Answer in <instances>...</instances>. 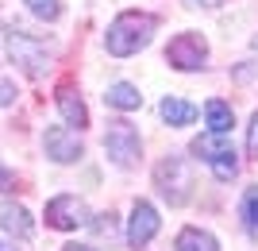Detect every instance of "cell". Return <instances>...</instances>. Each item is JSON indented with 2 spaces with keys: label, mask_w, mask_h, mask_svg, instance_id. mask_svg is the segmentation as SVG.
Returning a JSON list of instances; mask_svg holds the SVG:
<instances>
[{
  "label": "cell",
  "mask_w": 258,
  "mask_h": 251,
  "mask_svg": "<svg viewBox=\"0 0 258 251\" xmlns=\"http://www.w3.org/2000/svg\"><path fill=\"white\" fill-rule=\"evenodd\" d=\"M193 155H201L205 163H216V159H224V155H235V147L227 139V131H208V135L193 139Z\"/></svg>",
  "instance_id": "cell-9"
},
{
  "label": "cell",
  "mask_w": 258,
  "mask_h": 251,
  "mask_svg": "<svg viewBox=\"0 0 258 251\" xmlns=\"http://www.w3.org/2000/svg\"><path fill=\"white\" fill-rule=\"evenodd\" d=\"M58 109H62V116H66L70 128H85L89 124V109H85V101L77 97L74 89H62V93H58Z\"/></svg>",
  "instance_id": "cell-11"
},
{
  "label": "cell",
  "mask_w": 258,
  "mask_h": 251,
  "mask_svg": "<svg viewBox=\"0 0 258 251\" xmlns=\"http://www.w3.org/2000/svg\"><path fill=\"white\" fill-rule=\"evenodd\" d=\"M154 232H158V213H154V205H147V201H135V209H131V220H127V243L139 251V247H147V243L154 240Z\"/></svg>",
  "instance_id": "cell-7"
},
{
  "label": "cell",
  "mask_w": 258,
  "mask_h": 251,
  "mask_svg": "<svg viewBox=\"0 0 258 251\" xmlns=\"http://www.w3.org/2000/svg\"><path fill=\"white\" fill-rule=\"evenodd\" d=\"M154 182H158L162 197L170 205H185L189 201V189H193V174H189V163L177 159V155H166L158 166H154Z\"/></svg>",
  "instance_id": "cell-2"
},
{
  "label": "cell",
  "mask_w": 258,
  "mask_h": 251,
  "mask_svg": "<svg viewBox=\"0 0 258 251\" xmlns=\"http://www.w3.org/2000/svg\"><path fill=\"white\" fill-rule=\"evenodd\" d=\"M243 213H247V220L258 228V189H254V193H247V205H243Z\"/></svg>",
  "instance_id": "cell-19"
},
{
  "label": "cell",
  "mask_w": 258,
  "mask_h": 251,
  "mask_svg": "<svg viewBox=\"0 0 258 251\" xmlns=\"http://www.w3.org/2000/svg\"><path fill=\"white\" fill-rule=\"evenodd\" d=\"M0 228L16 232V236H31V217L23 205H12V201H0Z\"/></svg>",
  "instance_id": "cell-12"
},
{
  "label": "cell",
  "mask_w": 258,
  "mask_h": 251,
  "mask_svg": "<svg viewBox=\"0 0 258 251\" xmlns=\"http://www.w3.org/2000/svg\"><path fill=\"white\" fill-rule=\"evenodd\" d=\"M23 4H27V8H31L39 20H50V23L62 16V4H58V0H23Z\"/></svg>",
  "instance_id": "cell-16"
},
{
  "label": "cell",
  "mask_w": 258,
  "mask_h": 251,
  "mask_svg": "<svg viewBox=\"0 0 258 251\" xmlns=\"http://www.w3.org/2000/svg\"><path fill=\"white\" fill-rule=\"evenodd\" d=\"M8 55H12V62L20 66L23 74H31V77L46 74V66H50L46 46L39 43V39H31V35H23V31H12L8 35Z\"/></svg>",
  "instance_id": "cell-4"
},
{
  "label": "cell",
  "mask_w": 258,
  "mask_h": 251,
  "mask_svg": "<svg viewBox=\"0 0 258 251\" xmlns=\"http://www.w3.org/2000/svg\"><path fill=\"white\" fill-rule=\"evenodd\" d=\"M139 151H143V143H139V131L131 128V124H108V131H104V155L112 159L116 166H135L139 163Z\"/></svg>",
  "instance_id": "cell-3"
},
{
  "label": "cell",
  "mask_w": 258,
  "mask_h": 251,
  "mask_svg": "<svg viewBox=\"0 0 258 251\" xmlns=\"http://www.w3.org/2000/svg\"><path fill=\"white\" fill-rule=\"evenodd\" d=\"M205 120H208V128L212 131H231V124H235V112H231V105L227 101H208L205 105Z\"/></svg>",
  "instance_id": "cell-14"
},
{
  "label": "cell",
  "mask_w": 258,
  "mask_h": 251,
  "mask_svg": "<svg viewBox=\"0 0 258 251\" xmlns=\"http://www.w3.org/2000/svg\"><path fill=\"white\" fill-rule=\"evenodd\" d=\"M247 155L258 159V112L250 116V128H247Z\"/></svg>",
  "instance_id": "cell-18"
},
{
  "label": "cell",
  "mask_w": 258,
  "mask_h": 251,
  "mask_svg": "<svg viewBox=\"0 0 258 251\" xmlns=\"http://www.w3.org/2000/svg\"><path fill=\"white\" fill-rule=\"evenodd\" d=\"M173 251H220V247H216V240L208 236V232L185 228L181 236H177V243H173Z\"/></svg>",
  "instance_id": "cell-15"
},
{
  "label": "cell",
  "mask_w": 258,
  "mask_h": 251,
  "mask_svg": "<svg viewBox=\"0 0 258 251\" xmlns=\"http://www.w3.org/2000/svg\"><path fill=\"white\" fill-rule=\"evenodd\" d=\"M66 251H93V247H81V243H70Z\"/></svg>",
  "instance_id": "cell-23"
},
{
  "label": "cell",
  "mask_w": 258,
  "mask_h": 251,
  "mask_svg": "<svg viewBox=\"0 0 258 251\" xmlns=\"http://www.w3.org/2000/svg\"><path fill=\"white\" fill-rule=\"evenodd\" d=\"M46 224L58 232H70V228H81V224H89V209L81 197L74 193H62V197H54L50 205H46Z\"/></svg>",
  "instance_id": "cell-5"
},
{
  "label": "cell",
  "mask_w": 258,
  "mask_h": 251,
  "mask_svg": "<svg viewBox=\"0 0 258 251\" xmlns=\"http://www.w3.org/2000/svg\"><path fill=\"white\" fill-rule=\"evenodd\" d=\"M154 31H158V20H154L151 12H123V16H116V20L108 23L104 46H108V55L127 58V55H135V51H143V46L151 43Z\"/></svg>",
  "instance_id": "cell-1"
},
{
  "label": "cell",
  "mask_w": 258,
  "mask_h": 251,
  "mask_svg": "<svg viewBox=\"0 0 258 251\" xmlns=\"http://www.w3.org/2000/svg\"><path fill=\"white\" fill-rule=\"evenodd\" d=\"M43 147H46V159H54V163H77L81 159V139L70 128H46Z\"/></svg>",
  "instance_id": "cell-8"
},
{
  "label": "cell",
  "mask_w": 258,
  "mask_h": 251,
  "mask_svg": "<svg viewBox=\"0 0 258 251\" xmlns=\"http://www.w3.org/2000/svg\"><path fill=\"white\" fill-rule=\"evenodd\" d=\"M166 58H170L173 70H201V66H205V58H208V43L201 39V35L185 31V35H177V39L170 43Z\"/></svg>",
  "instance_id": "cell-6"
},
{
  "label": "cell",
  "mask_w": 258,
  "mask_h": 251,
  "mask_svg": "<svg viewBox=\"0 0 258 251\" xmlns=\"http://www.w3.org/2000/svg\"><path fill=\"white\" fill-rule=\"evenodd\" d=\"M104 101L112 105V109H123V112H135L143 105V97H139V89L135 85H127V81H119V85H112L104 93Z\"/></svg>",
  "instance_id": "cell-13"
},
{
  "label": "cell",
  "mask_w": 258,
  "mask_h": 251,
  "mask_svg": "<svg viewBox=\"0 0 258 251\" xmlns=\"http://www.w3.org/2000/svg\"><path fill=\"white\" fill-rule=\"evenodd\" d=\"M162 120L170 124V128H185V124H193L201 112H197V105H189V101H181V97H166L162 101Z\"/></svg>",
  "instance_id": "cell-10"
},
{
  "label": "cell",
  "mask_w": 258,
  "mask_h": 251,
  "mask_svg": "<svg viewBox=\"0 0 258 251\" xmlns=\"http://www.w3.org/2000/svg\"><path fill=\"white\" fill-rule=\"evenodd\" d=\"M208 166H212V174L220 178V182H231V178H235V170H239L235 155H224V159H216V163H208Z\"/></svg>",
  "instance_id": "cell-17"
},
{
  "label": "cell",
  "mask_w": 258,
  "mask_h": 251,
  "mask_svg": "<svg viewBox=\"0 0 258 251\" xmlns=\"http://www.w3.org/2000/svg\"><path fill=\"white\" fill-rule=\"evenodd\" d=\"M16 186V174H12V170H4V166H0V189H12Z\"/></svg>",
  "instance_id": "cell-21"
},
{
  "label": "cell",
  "mask_w": 258,
  "mask_h": 251,
  "mask_svg": "<svg viewBox=\"0 0 258 251\" xmlns=\"http://www.w3.org/2000/svg\"><path fill=\"white\" fill-rule=\"evenodd\" d=\"M197 4H205V8H216V4H224V0H197Z\"/></svg>",
  "instance_id": "cell-22"
},
{
  "label": "cell",
  "mask_w": 258,
  "mask_h": 251,
  "mask_svg": "<svg viewBox=\"0 0 258 251\" xmlns=\"http://www.w3.org/2000/svg\"><path fill=\"white\" fill-rule=\"evenodd\" d=\"M12 101H16V85L0 77V109H4V105H12Z\"/></svg>",
  "instance_id": "cell-20"
},
{
  "label": "cell",
  "mask_w": 258,
  "mask_h": 251,
  "mask_svg": "<svg viewBox=\"0 0 258 251\" xmlns=\"http://www.w3.org/2000/svg\"><path fill=\"white\" fill-rule=\"evenodd\" d=\"M0 251H12V247H8V243H0Z\"/></svg>",
  "instance_id": "cell-24"
}]
</instances>
